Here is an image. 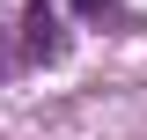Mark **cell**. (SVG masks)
Returning a JSON list of instances; mask_svg holds the SVG:
<instances>
[{
	"instance_id": "obj_1",
	"label": "cell",
	"mask_w": 147,
	"mask_h": 140,
	"mask_svg": "<svg viewBox=\"0 0 147 140\" xmlns=\"http://www.w3.org/2000/svg\"><path fill=\"white\" fill-rule=\"evenodd\" d=\"M37 7H52V0H37ZM66 7H81V15H110V0H66Z\"/></svg>"
}]
</instances>
